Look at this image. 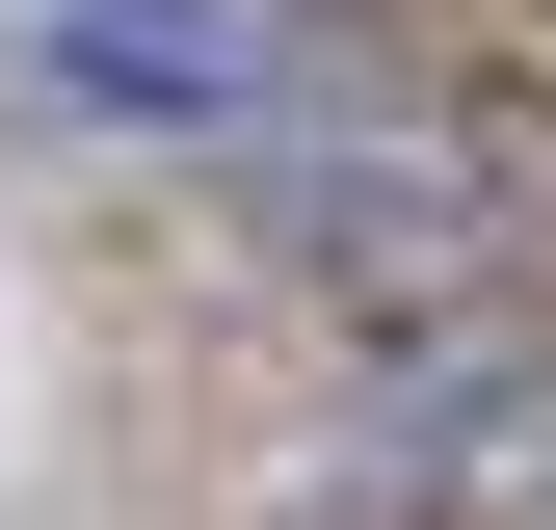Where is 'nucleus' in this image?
Here are the masks:
<instances>
[{"instance_id": "f03ea898", "label": "nucleus", "mask_w": 556, "mask_h": 530, "mask_svg": "<svg viewBox=\"0 0 556 530\" xmlns=\"http://www.w3.org/2000/svg\"><path fill=\"white\" fill-rule=\"evenodd\" d=\"M530 478H556V318H504V292L397 318V345L344 371V425H318V504L344 530H504Z\"/></svg>"}, {"instance_id": "f257e3e1", "label": "nucleus", "mask_w": 556, "mask_h": 530, "mask_svg": "<svg viewBox=\"0 0 556 530\" xmlns=\"http://www.w3.org/2000/svg\"><path fill=\"white\" fill-rule=\"evenodd\" d=\"M213 186H239V239H265V265H318V292H371V318L504 292L530 213H556V160H530L504 106H318V80L265 106Z\"/></svg>"}, {"instance_id": "7ed1b4c3", "label": "nucleus", "mask_w": 556, "mask_h": 530, "mask_svg": "<svg viewBox=\"0 0 556 530\" xmlns=\"http://www.w3.org/2000/svg\"><path fill=\"white\" fill-rule=\"evenodd\" d=\"M504 530H556V478H530V504H504Z\"/></svg>"}]
</instances>
